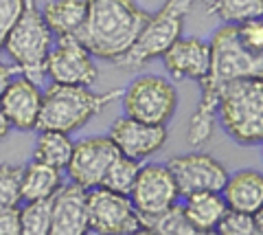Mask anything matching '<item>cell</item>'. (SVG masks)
<instances>
[{
  "mask_svg": "<svg viewBox=\"0 0 263 235\" xmlns=\"http://www.w3.org/2000/svg\"><path fill=\"white\" fill-rule=\"evenodd\" d=\"M221 196L228 209L252 215L263 207V174L257 169H239L235 174H228Z\"/></svg>",
  "mask_w": 263,
  "mask_h": 235,
  "instance_id": "cell-17",
  "label": "cell"
},
{
  "mask_svg": "<svg viewBox=\"0 0 263 235\" xmlns=\"http://www.w3.org/2000/svg\"><path fill=\"white\" fill-rule=\"evenodd\" d=\"M88 189L75 183L62 185L51 198V231L48 235H88Z\"/></svg>",
  "mask_w": 263,
  "mask_h": 235,
  "instance_id": "cell-14",
  "label": "cell"
},
{
  "mask_svg": "<svg viewBox=\"0 0 263 235\" xmlns=\"http://www.w3.org/2000/svg\"><path fill=\"white\" fill-rule=\"evenodd\" d=\"M211 68L202 79V95L189 123L186 139L193 148L206 143L217 123V103L224 86L237 79H263V53H254L246 46L237 27L224 24L211 38Z\"/></svg>",
  "mask_w": 263,
  "mask_h": 235,
  "instance_id": "cell-1",
  "label": "cell"
},
{
  "mask_svg": "<svg viewBox=\"0 0 263 235\" xmlns=\"http://www.w3.org/2000/svg\"><path fill=\"white\" fill-rule=\"evenodd\" d=\"M55 44V35L48 31L42 13L33 0L27 3L22 18L7 35L3 51L9 55L18 75L31 79L37 86L46 79V60Z\"/></svg>",
  "mask_w": 263,
  "mask_h": 235,
  "instance_id": "cell-5",
  "label": "cell"
},
{
  "mask_svg": "<svg viewBox=\"0 0 263 235\" xmlns=\"http://www.w3.org/2000/svg\"><path fill=\"white\" fill-rule=\"evenodd\" d=\"M62 172L51 165H44L40 160H31L22 167L20 176V196L22 202H37L51 200L62 187Z\"/></svg>",
  "mask_w": 263,
  "mask_h": 235,
  "instance_id": "cell-18",
  "label": "cell"
},
{
  "mask_svg": "<svg viewBox=\"0 0 263 235\" xmlns=\"http://www.w3.org/2000/svg\"><path fill=\"white\" fill-rule=\"evenodd\" d=\"M75 143L70 141V134L53 132V130H40V136L33 150V160H40L44 165H51L55 169H66L72 156Z\"/></svg>",
  "mask_w": 263,
  "mask_h": 235,
  "instance_id": "cell-21",
  "label": "cell"
},
{
  "mask_svg": "<svg viewBox=\"0 0 263 235\" xmlns=\"http://www.w3.org/2000/svg\"><path fill=\"white\" fill-rule=\"evenodd\" d=\"M125 117L149 125H167L178 108V91L160 75H141L123 91Z\"/></svg>",
  "mask_w": 263,
  "mask_h": 235,
  "instance_id": "cell-7",
  "label": "cell"
},
{
  "mask_svg": "<svg viewBox=\"0 0 263 235\" xmlns=\"http://www.w3.org/2000/svg\"><path fill=\"white\" fill-rule=\"evenodd\" d=\"M123 95L121 88L108 93H95L81 86L51 84L42 93V110H40L37 130L72 134L81 130L92 117L103 112L112 101Z\"/></svg>",
  "mask_w": 263,
  "mask_h": 235,
  "instance_id": "cell-3",
  "label": "cell"
},
{
  "mask_svg": "<svg viewBox=\"0 0 263 235\" xmlns=\"http://www.w3.org/2000/svg\"><path fill=\"white\" fill-rule=\"evenodd\" d=\"M0 235H20V207L0 211Z\"/></svg>",
  "mask_w": 263,
  "mask_h": 235,
  "instance_id": "cell-30",
  "label": "cell"
},
{
  "mask_svg": "<svg viewBox=\"0 0 263 235\" xmlns=\"http://www.w3.org/2000/svg\"><path fill=\"white\" fill-rule=\"evenodd\" d=\"M217 235H257L254 233V222L250 213L235 211V209H226L221 220L215 226Z\"/></svg>",
  "mask_w": 263,
  "mask_h": 235,
  "instance_id": "cell-27",
  "label": "cell"
},
{
  "mask_svg": "<svg viewBox=\"0 0 263 235\" xmlns=\"http://www.w3.org/2000/svg\"><path fill=\"white\" fill-rule=\"evenodd\" d=\"M204 3H209V0H204Z\"/></svg>",
  "mask_w": 263,
  "mask_h": 235,
  "instance_id": "cell-35",
  "label": "cell"
},
{
  "mask_svg": "<svg viewBox=\"0 0 263 235\" xmlns=\"http://www.w3.org/2000/svg\"><path fill=\"white\" fill-rule=\"evenodd\" d=\"M108 136L119 154L134 160H145L167 143L169 130L167 125H149L129 117H121L112 123Z\"/></svg>",
  "mask_w": 263,
  "mask_h": 235,
  "instance_id": "cell-13",
  "label": "cell"
},
{
  "mask_svg": "<svg viewBox=\"0 0 263 235\" xmlns=\"http://www.w3.org/2000/svg\"><path fill=\"white\" fill-rule=\"evenodd\" d=\"M206 7L209 13L233 27L263 18V0H209Z\"/></svg>",
  "mask_w": 263,
  "mask_h": 235,
  "instance_id": "cell-22",
  "label": "cell"
},
{
  "mask_svg": "<svg viewBox=\"0 0 263 235\" xmlns=\"http://www.w3.org/2000/svg\"><path fill=\"white\" fill-rule=\"evenodd\" d=\"M180 207H182V213L186 215V220L204 231H215L217 222L228 209L221 191L191 193V196H184V202Z\"/></svg>",
  "mask_w": 263,
  "mask_h": 235,
  "instance_id": "cell-20",
  "label": "cell"
},
{
  "mask_svg": "<svg viewBox=\"0 0 263 235\" xmlns=\"http://www.w3.org/2000/svg\"><path fill=\"white\" fill-rule=\"evenodd\" d=\"M117 156L119 150L114 148L110 136H86L75 143L66 172L70 176V183L84 189H95L101 187L103 176Z\"/></svg>",
  "mask_w": 263,
  "mask_h": 235,
  "instance_id": "cell-12",
  "label": "cell"
},
{
  "mask_svg": "<svg viewBox=\"0 0 263 235\" xmlns=\"http://www.w3.org/2000/svg\"><path fill=\"white\" fill-rule=\"evenodd\" d=\"M162 64L174 79L202 82L211 68V44L200 38H180L162 55Z\"/></svg>",
  "mask_w": 263,
  "mask_h": 235,
  "instance_id": "cell-16",
  "label": "cell"
},
{
  "mask_svg": "<svg viewBox=\"0 0 263 235\" xmlns=\"http://www.w3.org/2000/svg\"><path fill=\"white\" fill-rule=\"evenodd\" d=\"M195 0H167L149 20L145 22L141 35L136 38L134 46L119 62L125 68H141L152 60L162 58L174 46L184 31V20L191 13Z\"/></svg>",
  "mask_w": 263,
  "mask_h": 235,
  "instance_id": "cell-6",
  "label": "cell"
},
{
  "mask_svg": "<svg viewBox=\"0 0 263 235\" xmlns=\"http://www.w3.org/2000/svg\"><path fill=\"white\" fill-rule=\"evenodd\" d=\"M252 222H254V233L263 235V207L259 209V211L252 213Z\"/></svg>",
  "mask_w": 263,
  "mask_h": 235,
  "instance_id": "cell-33",
  "label": "cell"
},
{
  "mask_svg": "<svg viewBox=\"0 0 263 235\" xmlns=\"http://www.w3.org/2000/svg\"><path fill=\"white\" fill-rule=\"evenodd\" d=\"M167 167L174 174V180L182 198L197 191H221L228 180V169L217 158L204 152L171 156Z\"/></svg>",
  "mask_w": 263,
  "mask_h": 235,
  "instance_id": "cell-11",
  "label": "cell"
},
{
  "mask_svg": "<svg viewBox=\"0 0 263 235\" xmlns=\"http://www.w3.org/2000/svg\"><path fill=\"white\" fill-rule=\"evenodd\" d=\"M86 0H48L44 9H40L42 20L55 38L77 35L86 20Z\"/></svg>",
  "mask_w": 263,
  "mask_h": 235,
  "instance_id": "cell-19",
  "label": "cell"
},
{
  "mask_svg": "<svg viewBox=\"0 0 263 235\" xmlns=\"http://www.w3.org/2000/svg\"><path fill=\"white\" fill-rule=\"evenodd\" d=\"M51 231V200L24 202L20 207V235H48Z\"/></svg>",
  "mask_w": 263,
  "mask_h": 235,
  "instance_id": "cell-25",
  "label": "cell"
},
{
  "mask_svg": "<svg viewBox=\"0 0 263 235\" xmlns=\"http://www.w3.org/2000/svg\"><path fill=\"white\" fill-rule=\"evenodd\" d=\"M224 132L239 145L263 143V79H237L224 86L217 103Z\"/></svg>",
  "mask_w": 263,
  "mask_h": 235,
  "instance_id": "cell-4",
  "label": "cell"
},
{
  "mask_svg": "<svg viewBox=\"0 0 263 235\" xmlns=\"http://www.w3.org/2000/svg\"><path fill=\"white\" fill-rule=\"evenodd\" d=\"M141 224L147 229H154L160 235H217L215 231H204L197 229L193 222L186 220V215L182 213V207L176 205L169 211H164L160 215H152V218H141Z\"/></svg>",
  "mask_w": 263,
  "mask_h": 235,
  "instance_id": "cell-23",
  "label": "cell"
},
{
  "mask_svg": "<svg viewBox=\"0 0 263 235\" xmlns=\"http://www.w3.org/2000/svg\"><path fill=\"white\" fill-rule=\"evenodd\" d=\"M86 20L77 40L97 60L119 64L149 20L136 0H86Z\"/></svg>",
  "mask_w": 263,
  "mask_h": 235,
  "instance_id": "cell-2",
  "label": "cell"
},
{
  "mask_svg": "<svg viewBox=\"0 0 263 235\" xmlns=\"http://www.w3.org/2000/svg\"><path fill=\"white\" fill-rule=\"evenodd\" d=\"M27 3L29 0H0V51H3L7 35L11 33V29L22 18Z\"/></svg>",
  "mask_w": 263,
  "mask_h": 235,
  "instance_id": "cell-28",
  "label": "cell"
},
{
  "mask_svg": "<svg viewBox=\"0 0 263 235\" xmlns=\"http://www.w3.org/2000/svg\"><path fill=\"white\" fill-rule=\"evenodd\" d=\"M18 75V70H15L13 64H5L0 62V97H3V93L7 91V86L11 84V79Z\"/></svg>",
  "mask_w": 263,
  "mask_h": 235,
  "instance_id": "cell-31",
  "label": "cell"
},
{
  "mask_svg": "<svg viewBox=\"0 0 263 235\" xmlns=\"http://www.w3.org/2000/svg\"><path fill=\"white\" fill-rule=\"evenodd\" d=\"M46 79L62 86L92 88L99 79V68L90 51L75 35L55 38L46 60Z\"/></svg>",
  "mask_w": 263,
  "mask_h": 235,
  "instance_id": "cell-8",
  "label": "cell"
},
{
  "mask_svg": "<svg viewBox=\"0 0 263 235\" xmlns=\"http://www.w3.org/2000/svg\"><path fill=\"white\" fill-rule=\"evenodd\" d=\"M11 123H9V119L5 117V112H3V108H0V143H3L7 136H9V132H11Z\"/></svg>",
  "mask_w": 263,
  "mask_h": 235,
  "instance_id": "cell-32",
  "label": "cell"
},
{
  "mask_svg": "<svg viewBox=\"0 0 263 235\" xmlns=\"http://www.w3.org/2000/svg\"><path fill=\"white\" fill-rule=\"evenodd\" d=\"M20 176H22V167L0 163V211H3V209L18 207L22 202Z\"/></svg>",
  "mask_w": 263,
  "mask_h": 235,
  "instance_id": "cell-26",
  "label": "cell"
},
{
  "mask_svg": "<svg viewBox=\"0 0 263 235\" xmlns=\"http://www.w3.org/2000/svg\"><path fill=\"white\" fill-rule=\"evenodd\" d=\"M132 235H160V233H156L154 229H147V226H141V229H136Z\"/></svg>",
  "mask_w": 263,
  "mask_h": 235,
  "instance_id": "cell-34",
  "label": "cell"
},
{
  "mask_svg": "<svg viewBox=\"0 0 263 235\" xmlns=\"http://www.w3.org/2000/svg\"><path fill=\"white\" fill-rule=\"evenodd\" d=\"M86 205L90 231H95L97 235H132L143 226L129 196H123V193L95 187L88 189Z\"/></svg>",
  "mask_w": 263,
  "mask_h": 235,
  "instance_id": "cell-9",
  "label": "cell"
},
{
  "mask_svg": "<svg viewBox=\"0 0 263 235\" xmlns=\"http://www.w3.org/2000/svg\"><path fill=\"white\" fill-rule=\"evenodd\" d=\"M237 33H239V40L250 51L263 53V18L237 24Z\"/></svg>",
  "mask_w": 263,
  "mask_h": 235,
  "instance_id": "cell-29",
  "label": "cell"
},
{
  "mask_svg": "<svg viewBox=\"0 0 263 235\" xmlns=\"http://www.w3.org/2000/svg\"><path fill=\"white\" fill-rule=\"evenodd\" d=\"M0 108L13 130H20V132L37 130L40 110H42V91L35 82L15 75L0 97Z\"/></svg>",
  "mask_w": 263,
  "mask_h": 235,
  "instance_id": "cell-15",
  "label": "cell"
},
{
  "mask_svg": "<svg viewBox=\"0 0 263 235\" xmlns=\"http://www.w3.org/2000/svg\"><path fill=\"white\" fill-rule=\"evenodd\" d=\"M180 191L174 180V174L167 165L149 163L141 165L134 187L129 191V200L134 205L138 218H152L169 211L178 205Z\"/></svg>",
  "mask_w": 263,
  "mask_h": 235,
  "instance_id": "cell-10",
  "label": "cell"
},
{
  "mask_svg": "<svg viewBox=\"0 0 263 235\" xmlns=\"http://www.w3.org/2000/svg\"><path fill=\"white\" fill-rule=\"evenodd\" d=\"M138 169H141V160H134V158H127L123 154H119L110 163L108 172H105L101 187L123 193V196H129L132 187H134V180L138 176Z\"/></svg>",
  "mask_w": 263,
  "mask_h": 235,
  "instance_id": "cell-24",
  "label": "cell"
}]
</instances>
